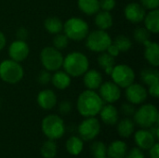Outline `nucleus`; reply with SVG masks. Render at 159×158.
Wrapping results in <instances>:
<instances>
[{"label":"nucleus","mask_w":159,"mask_h":158,"mask_svg":"<svg viewBox=\"0 0 159 158\" xmlns=\"http://www.w3.org/2000/svg\"><path fill=\"white\" fill-rule=\"evenodd\" d=\"M63 31L69 40L82 41L89 34V27L88 22L83 19L73 17L63 23Z\"/></svg>","instance_id":"nucleus-3"},{"label":"nucleus","mask_w":159,"mask_h":158,"mask_svg":"<svg viewBox=\"0 0 159 158\" xmlns=\"http://www.w3.org/2000/svg\"><path fill=\"white\" fill-rule=\"evenodd\" d=\"M135 142L142 150H149L156 143V139L149 130L140 129L135 133Z\"/></svg>","instance_id":"nucleus-17"},{"label":"nucleus","mask_w":159,"mask_h":158,"mask_svg":"<svg viewBox=\"0 0 159 158\" xmlns=\"http://www.w3.org/2000/svg\"><path fill=\"white\" fill-rule=\"evenodd\" d=\"M144 27L150 32V34L159 33V11L158 9L150 10L144 17Z\"/></svg>","instance_id":"nucleus-22"},{"label":"nucleus","mask_w":159,"mask_h":158,"mask_svg":"<svg viewBox=\"0 0 159 158\" xmlns=\"http://www.w3.org/2000/svg\"><path fill=\"white\" fill-rule=\"evenodd\" d=\"M127 152L128 146L122 141L113 142L107 149V155L109 158H123L127 156Z\"/></svg>","instance_id":"nucleus-21"},{"label":"nucleus","mask_w":159,"mask_h":158,"mask_svg":"<svg viewBox=\"0 0 159 158\" xmlns=\"http://www.w3.org/2000/svg\"><path fill=\"white\" fill-rule=\"evenodd\" d=\"M91 154L94 158H103L107 155V148L106 145L102 142H95L92 143L91 147Z\"/></svg>","instance_id":"nucleus-32"},{"label":"nucleus","mask_w":159,"mask_h":158,"mask_svg":"<svg viewBox=\"0 0 159 158\" xmlns=\"http://www.w3.org/2000/svg\"><path fill=\"white\" fill-rule=\"evenodd\" d=\"M114 22L113 16L109 11H99L95 16V24L100 30H107L112 27Z\"/></svg>","instance_id":"nucleus-23"},{"label":"nucleus","mask_w":159,"mask_h":158,"mask_svg":"<svg viewBox=\"0 0 159 158\" xmlns=\"http://www.w3.org/2000/svg\"><path fill=\"white\" fill-rule=\"evenodd\" d=\"M42 130L45 136L49 140H58L64 135V122L59 115H49L42 121Z\"/></svg>","instance_id":"nucleus-6"},{"label":"nucleus","mask_w":159,"mask_h":158,"mask_svg":"<svg viewBox=\"0 0 159 158\" xmlns=\"http://www.w3.org/2000/svg\"><path fill=\"white\" fill-rule=\"evenodd\" d=\"M24 75V71L20 62L11 59L5 60L0 63V78L7 84H18Z\"/></svg>","instance_id":"nucleus-4"},{"label":"nucleus","mask_w":159,"mask_h":158,"mask_svg":"<svg viewBox=\"0 0 159 158\" xmlns=\"http://www.w3.org/2000/svg\"><path fill=\"white\" fill-rule=\"evenodd\" d=\"M113 82L116 83L119 88H126L135 80V73L133 69L127 64L115 65L111 74Z\"/></svg>","instance_id":"nucleus-9"},{"label":"nucleus","mask_w":159,"mask_h":158,"mask_svg":"<svg viewBox=\"0 0 159 158\" xmlns=\"http://www.w3.org/2000/svg\"><path fill=\"white\" fill-rule=\"evenodd\" d=\"M116 5V0H100V9L103 11H111Z\"/></svg>","instance_id":"nucleus-36"},{"label":"nucleus","mask_w":159,"mask_h":158,"mask_svg":"<svg viewBox=\"0 0 159 158\" xmlns=\"http://www.w3.org/2000/svg\"><path fill=\"white\" fill-rule=\"evenodd\" d=\"M135 123L143 129H149L156 123H158L159 115L157 108L150 103L142 105L134 114Z\"/></svg>","instance_id":"nucleus-7"},{"label":"nucleus","mask_w":159,"mask_h":158,"mask_svg":"<svg viewBox=\"0 0 159 158\" xmlns=\"http://www.w3.org/2000/svg\"><path fill=\"white\" fill-rule=\"evenodd\" d=\"M30 53V48L28 44L23 40H15L13 41L8 47V56L11 60L21 62L25 61Z\"/></svg>","instance_id":"nucleus-13"},{"label":"nucleus","mask_w":159,"mask_h":158,"mask_svg":"<svg viewBox=\"0 0 159 158\" xmlns=\"http://www.w3.org/2000/svg\"><path fill=\"white\" fill-rule=\"evenodd\" d=\"M106 52H107L108 54H110L111 56H113L114 58L117 57V56L119 55V53H120L119 49L116 47V46L113 42H112V44L108 47V48L106 49Z\"/></svg>","instance_id":"nucleus-43"},{"label":"nucleus","mask_w":159,"mask_h":158,"mask_svg":"<svg viewBox=\"0 0 159 158\" xmlns=\"http://www.w3.org/2000/svg\"><path fill=\"white\" fill-rule=\"evenodd\" d=\"M150 129V132L152 133V135L155 137L156 140H158L159 138V128H158V123H156L155 125H153L152 127L149 128Z\"/></svg>","instance_id":"nucleus-45"},{"label":"nucleus","mask_w":159,"mask_h":158,"mask_svg":"<svg viewBox=\"0 0 159 158\" xmlns=\"http://www.w3.org/2000/svg\"><path fill=\"white\" fill-rule=\"evenodd\" d=\"M83 75V82L88 89H99V88L102 84V75L98 70H88Z\"/></svg>","instance_id":"nucleus-16"},{"label":"nucleus","mask_w":159,"mask_h":158,"mask_svg":"<svg viewBox=\"0 0 159 158\" xmlns=\"http://www.w3.org/2000/svg\"><path fill=\"white\" fill-rule=\"evenodd\" d=\"M147 92L154 98L157 99L159 97V82L152 84L149 86V89L147 90Z\"/></svg>","instance_id":"nucleus-40"},{"label":"nucleus","mask_w":159,"mask_h":158,"mask_svg":"<svg viewBox=\"0 0 159 158\" xmlns=\"http://www.w3.org/2000/svg\"><path fill=\"white\" fill-rule=\"evenodd\" d=\"M133 37L138 43L143 44L145 41L149 40L150 37V32L145 27H138L134 30Z\"/></svg>","instance_id":"nucleus-34"},{"label":"nucleus","mask_w":159,"mask_h":158,"mask_svg":"<svg viewBox=\"0 0 159 158\" xmlns=\"http://www.w3.org/2000/svg\"><path fill=\"white\" fill-rule=\"evenodd\" d=\"M77 6L87 15H94L100 11V0H77Z\"/></svg>","instance_id":"nucleus-24"},{"label":"nucleus","mask_w":159,"mask_h":158,"mask_svg":"<svg viewBox=\"0 0 159 158\" xmlns=\"http://www.w3.org/2000/svg\"><path fill=\"white\" fill-rule=\"evenodd\" d=\"M135 129V123L130 118H124L122 119L117 125V132L120 137L129 138L132 135Z\"/></svg>","instance_id":"nucleus-26"},{"label":"nucleus","mask_w":159,"mask_h":158,"mask_svg":"<svg viewBox=\"0 0 159 158\" xmlns=\"http://www.w3.org/2000/svg\"><path fill=\"white\" fill-rule=\"evenodd\" d=\"M99 114L101 115V119L106 125L114 126L118 121V117H119L118 111L112 103L103 105Z\"/></svg>","instance_id":"nucleus-19"},{"label":"nucleus","mask_w":159,"mask_h":158,"mask_svg":"<svg viewBox=\"0 0 159 158\" xmlns=\"http://www.w3.org/2000/svg\"><path fill=\"white\" fill-rule=\"evenodd\" d=\"M150 150V157L151 158H159V144L155 143Z\"/></svg>","instance_id":"nucleus-44"},{"label":"nucleus","mask_w":159,"mask_h":158,"mask_svg":"<svg viewBox=\"0 0 159 158\" xmlns=\"http://www.w3.org/2000/svg\"><path fill=\"white\" fill-rule=\"evenodd\" d=\"M69 44V38L65 35V34H55L53 40H52V45L55 48L58 50H61L67 47Z\"/></svg>","instance_id":"nucleus-33"},{"label":"nucleus","mask_w":159,"mask_h":158,"mask_svg":"<svg viewBox=\"0 0 159 158\" xmlns=\"http://www.w3.org/2000/svg\"><path fill=\"white\" fill-rule=\"evenodd\" d=\"M145 8L139 3H129L124 9L126 19L132 23H140L143 21L146 15Z\"/></svg>","instance_id":"nucleus-14"},{"label":"nucleus","mask_w":159,"mask_h":158,"mask_svg":"<svg viewBox=\"0 0 159 158\" xmlns=\"http://www.w3.org/2000/svg\"><path fill=\"white\" fill-rule=\"evenodd\" d=\"M148 92L142 84L132 83L126 88V98L132 104H142L147 99Z\"/></svg>","instance_id":"nucleus-12"},{"label":"nucleus","mask_w":159,"mask_h":158,"mask_svg":"<svg viewBox=\"0 0 159 158\" xmlns=\"http://www.w3.org/2000/svg\"><path fill=\"white\" fill-rule=\"evenodd\" d=\"M121 112L126 115V116H132L134 115L136 109L134 107V104L128 102V103H124L121 106Z\"/></svg>","instance_id":"nucleus-38"},{"label":"nucleus","mask_w":159,"mask_h":158,"mask_svg":"<svg viewBox=\"0 0 159 158\" xmlns=\"http://www.w3.org/2000/svg\"><path fill=\"white\" fill-rule=\"evenodd\" d=\"M73 105L69 101H63L59 105V111L61 115H67L72 111Z\"/></svg>","instance_id":"nucleus-39"},{"label":"nucleus","mask_w":159,"mask_h":158,"mask_svg":"<svg viewBox=\"0 0 159 158\" xmlns=\"http://www.w3.org/2000/svg\"><path fill=\"white\" fill-rule=\"evenodd\" d=\"M44 27L48 33L57 34L61 33V31L63 30V22L58 17L53 16L46 19L44 22Z\"/></svg>","instance_id":"nucleus-25"},{"label":"nucleus","mask_w":159,"mask_h":158,"mask_svg":"<svg viewBox=\"0 0 159 158\" xmlns=\"http://www.w3.org/2000/svg\"><path fill=\"white\" fill-rule=\"evenodd\" d=\"M64 57L61 52L54 47H46L40 52V61L43 67L49 71L55 72L62 67Z\"/></svg>","instance_id":"nucleus-8"},{"label":"nucleus","mask_w":159,"mask_h":158,"mask_svg":"<svg viewBox=\"0 0 159 158\" xmlns=\"http://www.w3.org/2000/svg\"><path fill=\"white\" fill-rule=\"evenodd\" d=\"M104 102L95 90L87 89L80 93L77 98L76 107L79 114L84 117H92L99 115Z\"/></svg>","instance_id":"nucleus-1"},{"label":"nucleus","mask_w":159,"mask_h":158,"mask_svg":"<svg viewBox=\"0 0 159 158\" xmlns=\"http://www.w3.org/2000/svg\"><path fill=\"white\" fill-rule=\"evenodd\" d=\"M37 80H38V83L41 84V85H47L50 82L51 80V74L49 73V71L48 70H43L39 73L38 76H37Z\"/></svg>","instance_id":"nucleus-35"},{"label":"nucleus","mask_w":159,"mask_h":158,"mask_svg":"<svg viewBox=\"0 0 159 158\" xmlns=\"http://www.w3.org/2000/svg\"><path fill=\"white\" fill-rule=\"evenodd\" d=\"M142 81L148 87L152 84L159 82V72L157 67H148L142 71L141 73Z\"/></svg>","instance_id":"nucleus-27"},{"label":"nucleus","mask_w":159,"mask_h":158,"mask_svg":"<svg viewBox=\"0 0 159 158\" xmlns=\"http://www.w3.org/2000/svg\"><path fill=\"white\" fill-rule=\"evenodd\" d=\"M103 158H109V157H106V156H105V157H103Z\"/></svg>","instance_id":"nucleus-48"},{"label":"nucleus","mask_w":159,"mask_h":158,"mask_svg":"<svg viewBox=\"0 0 159 158\" xmlns=\"http://www.w3.org/2000/svg\"><path fill=\"white\" fill-rule=\"evenodd\" d=\"M128 158H144V155L142 151V149H140L139 147H135L133 149H131V151L129 153Z\"/></svg>","instance_id":"nucleus-41"},{"label":"nucleus","mask_w":159,"mask_h":158,"mask_svg":"<svg viewBox=\"0 0 159 158\" xmlns=\"http://www.w3.org/2000/svg\"><path fill=\"white\" fill-rule=\"evenodd\" d=\"M40 152L44 158H54L57 155V145L52 140H48L43 143Z\"/></svg>","instance_id":"nucleus-29"},{"label":"nucleus","mask_w":159,"mask_h":158,"mask_svg":"<svg viewBox=\"0 0 159 158\" xmlns=\"http://www.w3.org/2000/svg\"><path fill=\"white\" fill-rule=\"evenodd\" d=\"M123 158H128V157H127V156H124V157H123Z\"/></svg>","instance_id":"nucleus-47"},{"label":"nucleus","mask_w":159,"mask_h":158,"mask_svg":"<svg viewBox=\"0 0 159 158\" xmlns=\"http://www.w3.org/2000/svg\"><path fill=\"white\" fill-rule=\"evenodd\" d=\"M16 35H17V37H18L19 40H23V41H25V40L28 38V36H29V33H28L27 29L21 27V28H19V29L17 30Z\"/></svg>","instance_id":"nucleus-42"},{"label":"nucleus","mask_w":159,"mask_h":158,"mask_svg":"<svg viewBox=\"0 0 159 158\" xmlns=\"http://www.w3.org/2000/svg\"><path fill=\"white\" fill-rule=\"evenodd\" d=\"M98 64L104 70L106 68L114 67L115 66V58L108 54L106 51L101 52V54L98 56Z\"/></svg>","instance_id":"nucleus-31"},{"label":"nucleus","mask_w":159,"mask_h":158,"mask_svg":"<svg viewBox=\"0 0 159 158\" xmlns=\"http://www.w3.org/2000/svg\"><path fill=\"white\" fill-rule=\"evenodd\" d=\"M37 104L44 110H51L57 104V96L51 89H44L40 91L36 98Z\"/></svg>","instance_id":"nucleus-15"},{"label":"nucleus","mask_w":159,"mask_h":158,"mask_svg":"<svg viewBox=\"0 0 159 158\" xmlns=\"http://www.w3.org/2000/svg\"><path fill=\"white\" fill-rule=\"evenodd\" d=\"M62 67L71 77H78L83 75L89 67L88 57L79 51L69 53L64 59Z\"/></svg>","instance_id":"nucleus-2"},{"label":"nucleus","mask_w":159,"mask_h":158,"mask_svg":"<svg viewBox=\"0 0 159 158\" xmlns=\"http://www.w3.org/2000/svg\"><path fill=\"white\" fill-rule=\"evenodd\" d=\"M141 5L148 10L157 9L159 7V0H140Z\"/></svg>","instance_id":"nucleus-37"},{"label":"nucleus","mask_w":159,"mask_h":158,"mask_svg":"<svg viewBox=\"0 0 159 158\" xmlns=\"http://www.w3.org/2000/svg\"><path fill=\"white\" fill-rule=\"evenodd\" d=\"M6 44H7V39H6V36H5V34L0 31V51L5 47V46H6Z\"/></svg>","instance_id":"nucleus-46"},{"label":"nucleus","mask_w":159,"mask_h":158,"mask_svg":"<svg viewBox=\"0 0 159 158\" xmlns=\"http://www.w3.org/2000/svg\"><path fill=\"white\" fill-rule=\"evenodd\" d=\"M101 131V125L97 118L86 117L78 126V133L83 141H91L95 139Z\"/></svg>","instance_id":"nucleus-10"},{"label":"nucleus","mask_w":159,"mask_h":158,"mask_svg":"<svg viewBox=\"0 0 159 158\" xmlns=\"http://www.w3.org/2000/svg\"><path fill=\"white\" fill-rule=\"evenodd\" d=\"M83 140L79 137L73 136L66 142V150L72 156H78L83 150Z\"/></svg>","instance_id":"nucleus-28"},{"label":"nucleus","mask_w":159,"mask_h":158,"mask_svg":"<svg viewBox=\"0 0 159 158\" xmlns=\"http://www.w3.org/2000/svg\"><path fill=\"white\" fill-rule=\"evenodd\" d=\"M113 43L116 46V47L119 49L120 52L121 51L126 52V51L129 50L132 47V41L128 36L123 35V34L118 35Z\"/></svg>","instance_id":"nucleus-30"},{"label":"nucleus","mask_w":159,"mask_h":158,"mask_svg":"<svg viewBox=\"0 0 159 158\" xmlns=\"http://www.w3.org/2000/svg\"><path fill=\"white\" fill-rule=\"evenodd\" d=\"M145 46L144 57L148 63L153 67H158L159 65V46L157 42H151L147 40L143 43Z\"/></svg>","instance_id":"nucleus-18"},{"label":"nucleus","mask_w":159,"mask_h":158,"mask_svg":"<svg viewBox=\"0 0 159 158\" xmlns=\"http://www.w3.org/2000/svg\"><path fill=\"white\" fill-rule=\"evenodd\" d=\"M112 38L110 34L104 30H95L86 37V46L87 47L93 52H103L106 51L108 47L112 44Z\"/></svg>","instance_id":"nucleus-5"},{"label":"nucleus","mask_w":159,"mask_h":158,"mask_svg":"<svg viewBox=\"0 0 159 158\" xmlns=\"http://www.w3.org/2000/svg\"><path fill=\"white\" fill-rule=\"evenodd\" d=\"M50 82L56 88L60 90H63V89H66L70 86L71 76L66 72L58 70V71H55L53 74H51Z\"/></svg>","instance_id":"nucleus-20"},{"label":"nucleus","mask_w":159,"mask_h":158,"mask_svg":"<svg viewBox=\"0 0 159 158\" xmlns=\"http://www.w3.org/2000/svg\"><path fill=\"white\" fill-rule=\"evenodd\" d=\"M121 88H119L113 81H106L101 85L99 88L100 93L99 95L102 99L103 102L107 103H114L117 102L121 97Z\"/></svg>","instance_id":"nucleus-11"}]
</instances>
